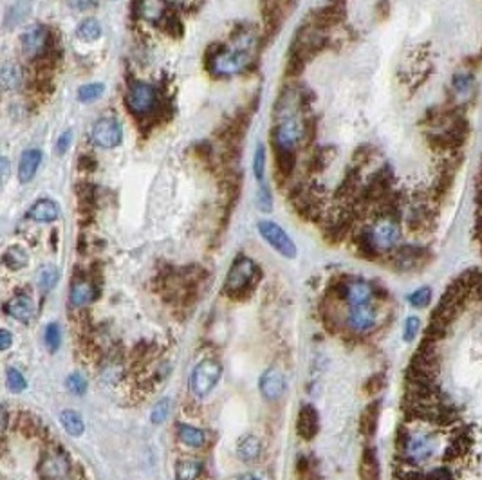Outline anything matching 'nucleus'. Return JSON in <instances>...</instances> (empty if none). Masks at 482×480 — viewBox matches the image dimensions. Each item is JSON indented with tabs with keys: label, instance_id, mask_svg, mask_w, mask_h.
<instances>
[{
	"label": "nucleus",
	"instance_id": "obj_1",
	"mask_svg": "<svg viewBox=\"0 0 482 480\" xmlns=\"http://www.w3.org/2000/svg\"><path fill=\"white\" fill-rule=\"evenodd\" d=\"M403 231L398 218L391 213H383L358 238V246L365 257H378L379 253H391L399 247Z\"/></svg>",
	"mask_w": 482,
	"mask_h": 480
},
{
	"label": "nucleus",
	"instance_id": "obj_2",
	"mask_svg": "<svg viewBox=\"0 0 482 480\" xmlns=\"http://www.w3.org/2000/svg\"><path fill=\"white\" fill-rule=\"evenodd\" d=\"M441 441L437 433L425 432V430H412L407 432L403 428L398 437V452L403 457V462L408 466L428 464L432 459L439 455Z\"/></svg>",
	"mask_w": 482,
	"mask_h": 480
},
{
	"label": "nucleus",
	"instance_id": "obj_3",
	"mask_svg": "<svg viewBox=\"0 0 482 480\" xmlns=\"http://www.w3.org/2000/svg\"><path fill=\"white\" fill-rule=\"evenodd\" d=\"M253 62L252 51L246 48H224L219 45L213 52L208 55V69L213 76L228 78V76H237L246 71Z\"/></svg>",
	"mask_w": 482,
	"mask_h": 480
},
{
	"label": "nucleus",
	"instance_id": "obj_4",
	"mask_svg": "<svg viewBox=\"0 0 482 480\" xmlns=\"http://www.w3.org/2000/svg\"><path fill=\"white\" fill-rule=\"evenodd\" d=\"M159 104V96H157V89L147 82H136L128 87L127 96H125V105H127L128 112L134 114L136 118H147V116L154 114Z\"/></svg>",
	"mask_w": 482,
	"mask_h": 480
},
{
	"label": "nucleus",
	"instance_id": "obj_5",
	"mask_svg": "<svg viewBox=\"0 0 482 480\" xmlns=\"http://www.w3.org/2000/svg\"><path fill=\"white\" fill-rule=\"evenodd\" d=\"M91 141L98 148L111 150L120 147L123 141V127L116 116H101L94 121L91 128Z\"/></svg>",
	"mask_w": 482,
	"mask_h": 480
},
{
	"label": "nucleus",
	"instance_id": "obj_6",
	"mask_svg": "<svg viewBox=\"0 0 482 480\" xmlns=\"http://www.w3.org/2000/svg\"><path fill=\"white\" fill-rule=\"evenodd\" d=\"M257 274V266L252 258L237 257L235 262L231 264L230 271L226 274V282H224V291L228 294H240L246 293V289L253 284Z\"/></svg>",
	"mask_w": 482,
	"mask_h": 480
},
{
	"label": "nucleus",
	"instance_id": "obj_7",
	"mask_svg": "<svg viewBox=\"0 0 482 480\" xmlns=\"http://www.w3.org/2000/svg\"><path fill=\"white\" fill-rule=\"evenodd\" d=\"M220 376H223V367L215 359H203L201 363H197L194 372L190 377L191 392L196 394L197 397H204L215 389V385L219 383Z\"/></svg>",
	"mask_w": 482,
	"mask_h": 480
},
{
	"label": "nucleus",
	"instance_id": "obj_8",
	"mask_svg": "<svg viewBox=\"0 0 482 480\" xmlns=\"http://www.w3.org/2000/svg\"><path fill=\"white\" fill-rule=\"evenodd\" d=\"M51 33L45 26L33 24L22 33L21 36V49L24 56L36 60L44 58L49 51H51Z\"/></svg>",
	"mask_w": 482,
	"mask_h": 480
},
{
	"label": "nucleus",
	"instance_id": "obj_9",
	"mask_svg": "<svg viewBox=\"0 0 482 480\" xmlns=\"http://www.w3.org/2000/svg\"><path fill=\"white\" fill-rule=\"evenodd\" d=\"M257 230H259L260 237L266 240L276 253H280L286 258H295L296 257V244L293 242V238L286 233L280 224L273 223V221H260L257 224Z\"/></svg>",
	"mask_w": 482,
	"mask_h": 480
},
{
	"label": "nucleus",
	"instance_id": "obj_10",
	"mask_svg": "<svg viewBox=\"0 0 482 480\" xmlns=\"http://www.w3.org/2000/svg\"><path fill=\"white\" fill-rule=\"evenodd\" d=\"M273 141H275V148L296 150V147L303 141V121H300L298 116L276 121Z\"/></svg>",
	"mask_w": 482,
	"mask_h": 480
},
{
	"label": "nucleus",
	"instance_id": "obj_11",
	"mask_svg": "<svg viewBox=\"0 0 482 480\" xmlns=\"http://www.w3.org/2000/svg\"><path fill=\"white\" fill-rule=\"evenodd\" d=\"M376 287L367 280L362 278H352V280H345L338 286V296H342L351 307L365 306V303H372V298L376 296Z\"/></svg>",
	"mask_w": 482,
	"mask_h": 480
},
{
	"label": "nucleus",
	"instance_id": "obj_12",
	"mask_svg": "<svg viewBox=\"0 0 482 480\" xmlns=\"http://www.w3.org/2000/svg\"><path fill=\"white\" fill-rule=\"evenodd\" d=\"M376 323H378V309L372 303L351 307L347 316V325L356 334L369 333L374 329Z\"/></svg>",
	"mask_w": 482,
	"mask_h": 480
},
{
	"label": "nucleus",
	"instance_id": "obj_13",
	"mask_svg": "<svg viewBox=\"0 0 482 480\" xmlns=\"http://www.w3.org/2000/svg\"><path fill=\"white\" fill-rule=\"evenodd\" d=\"M428 251L417 246H399L392 251V264L399 271H415L425 264Z\"/></svg>",
	"mask_w": 482,
	"mask_h": 480
},
{
	"label": "nucleus",
	"instance_id": "obj_14",
	"mask_svg": "<svg viewBox=\"0 0 482 480\" xmlns=\"http://www.w3.org/2000/svg\"><path fill=\"white\" fill-rule=\"evenodd\" d=\"M71 471V462L60 450L49 452L40 464V473L45 480H64Z\"/></svg>",
	"mask_w": 482,
	"mask_h": 480
},
{
	"label": "nucleus",
	"instance_id": "obj_15",
	"mask_svg": "<svg viewBox=\"0 0 482 480\" xmlns=\"http://www.w3.org/2000/svg\"><path fill=\"white\" fill-rule=\"evenodd\" d=\"M296 432L306 441L315 439L316 433L320 432V415L313 405H303L300 408L298 419H296Z\"/></svg>",
	"mask_w": 482,
	"mask_h": 480
},
{
	"label": "nucleus",
	"instance_id": "obj_16",
	"mask_svg": "<svg viewBox=\"0 0 482 480\" xmlns=\"http://www.w3.org/2000/svg\"><path fill=\"white\" fill-rule=\"evenodd\" d=\"M259 386L266 399L275 401V399H280L284 396V392H286V379H284L282 372L279 369H269L262 374Z\"/></svg>",
	"mask_w": 482,
	"mask_h": 480
},
{
	"label": "nucleus",
	"instance_id": "obj_17",
	"mask_svg": "<svg viewBox=\"0 0 482 480\" xmlns=\"http://www.w3.org/2000/svg\"><path fill=\"white\" fill-rule=\"evenodd\" d=\"M42 150H38V148H28V150L22 152L21 155V161H18V181H21L22 184L26 183H31L33 179H35L36 172H38V168H40L42 164Z\"/></svg>",
	"mask_w": 482,
	"mask_h": 480
},
{
	"label": "nucleus",
	"instance_id": "obj_18",
	"mask_svg": "<svg viewBox=\"0 0 482 480\" xmlns=\"http://www.w3.org/2000/svg\"><path fill=\"white\" fill-rule=\"evenodd\" d=\"M28 218L35 223L47 224L55 223L60 218V206L52 201V199H38L28 211Z\"/></svg>",
	"mask_w": 482,
	"mask_h": 480
},
{
	"label": "nucleus",
	"instance_id": "obj_19",
	"mask_svg": "<svg viewBox=\"0 0 482 480\" xmlns=\"http://www.w3.org/2000/svg\"><path fill=\"white\" fill-rule=\"evenodd\" d=\"M6 313L22 323H29L35 318V303L28 294H15L6 303Z\"/></svg>",
	"mask_w": 482,
	"mask_h": 480
},
{
	"label": "nucleus",
	"instance_id": "obj_20",
	"mask_svg": "<svg viewBox=\"0 0 482 480\" xmlns=\"http://www.w3.org/2000/svg\"><path fill=\"white\" fill-rule=\"evenodd\" d=\"M475 89H477V82L470 71L455 72L452 76V92L457 101H470L475 94Z\"/></svg>",
	"mask_w": 482,
	"mask_h": 480
},
{
	"label": "nucleus",
	"instance_id": "obj_21",
	"mask_svg": "<svg viewBox=\"0 0 482 480\" xmlns=\"http://www.w3.org/2000/svg\"><path fill=\"white\" fill-rule=\"evenodd\" d=\"M359 476L362 480H379L381 471H379V459L374 448H365L359 462Z\"/></svg>",
	"mask_w": 482,
	"mask_h": 480
},
{
	"label": "nucleus",
	"instance_id": "obj_22",
	"mask_svg": "<svg viewBox=\"0 0 482 480\" xmlns=\"http://www.w3.org/2000/svg\"><path fill=\"white\" fill-rule=\"evenodd\" d=\"M0 79H2V87L6 91H16L24 82V72H22L21 65L15 62H6L0 71Z\"/></svg>",
	"mask_w": 482,
	"mask_h": 480
},
{
	"label": "nucleus",
	"instance_id": "obj_23",
	"mask_svg": "<svg viewBox=\"0 0 482 480\" xmlns=\"http://www.w3.org/2000/svg\"><path fill=\"white\" fill-rule=\"evenodd\" d=\"M96 298V289L87 280H78L71 287V303L74 307H85Z\"/></svg>",
	"mask_w": 482,
	"mask_h": 480
},
{
	"label": "nucleus",
	"instance_id": "obj_24",
	"mask_svg": "<svg viewBox=\"0 0 482 480\" xmlns=\"http://www.w3.org/2000/svg\"><path fill=\"white\" fill-rule=\"evenodd\" d=\"M379 421V401L371 403L359 417V432L365 437H374Z\"/></svg>",
	"mask_w": 482,
	"mask_h": 480
},
{
	"label": "nucleus",
	"instance_id": "obj_25",
	"mask_svg": "<svg viewBox=\"0 0 482 480\" xmlns=\"http://www.w3.org/2000/svg\"><path fill=\"white\" fill-rule=\"evenodd\" d=\"M140 15L150 22L167 18V0H141Z\"/></svg>",
	"mask_w": 482,
	"mask_h": 480
},
{
	"label": "nucleus",
	"instance_id": "obj_26",
	"mask_svg": "<svg viewBox=\"0 0 482 480\" xmlns=\"http://www.w3.org/2000/svg\"><path fill=\"white\" fill-rule=\"evenodd\" d=\"M177 437L183 445L190 446V448H201V446L206 445V433L190 425L177 426Z\"/></svg>",
	"mask_w": 482,
	"mask_h": 480
},
{
	"label": "nucleus",
	"instance_id": "obj_27",
	"mask_svg": "<svg viewBox=\"0 0 482 480\" xmlns=\"http://www.w3.org/2000/svg\"><path fill=\"white\" fill-rule=\"evenodd\" d=\"M275 167L280 177L289 179V175L296 168L295 150H284V148H275Z\"/></svg>",
	"mask_w": 482,
	"mask_h": 480
},
{
	"label": "nucleus",
	"instance_id": "obj_28",
	"mask_svg": "<svg viewBox=\"0 0 482 480\" xmlns=\"http://www.w3.org/2000/svg\"><path fill=\"white\" fill-rule=\"evenodd\" d=\"M260 450H262V445H260L259 439L255 435H247L240 439L239 446H237V455H239L240 461L252 462L260 455Z\"/></svg>",
	"mask_w": 482,
	"mask_h": 480
},
{
	"label": "nucleus",
	"instance_id": "obj_29",
	"mask_svg": "<svg viewBox=\"0 0 482 480\" xmlns=\"http://www.w3.org/2000/svg\"><path fill=\"white\" fill-rule=\"evenodd\" d=\"M58 278H60L58 269L52 264H45V266H42L40 269L36 271V286H38L42 293H47L56 286Z\"/></svg>",
	"mask_w": 482,
	"mask_h": 480
},
{
	"label": "nucleus",
	"instance_id": "obj_30",
	"mask_svg": "<svg viewBox=\"0 0 482 480\" xmlns=\"http://www.w3.org/2000/svg\"><path fill=\"white\" fill-rule=\"evenodd\" d=\"M101 33H103L101 31V24L96 18H92V16L82 20L78 28H76V36L84 40V42H96V40H100Z\"/></svg>",
	"mask_w": 482,
	"mask_h": 480
},
{
	"label": "nucleus",
	"instance_id": "obj_31",
	"mask_svg": "<svg viewBox=\"0 0 482 480\" xmlns=\"http://www.w3.org/2000/svg\"><path fill=\"white\" fill-rule=\"evenodd\" d=\"M2 260H4V266L8 267V269L18 271V269H22V267L28 266L29 257H28V253H26V250H22L21 246H11L6 250Z\"/></svg>",
	"mask_w": 482,
	"mask_h": 480
},
{
	"label": "nucleus",
	"instance_id": "obj_32",
	"mask_svg": "<svg viewBox=\"0 0 482 480\" xmlns=\"http://www.w3.org/2000/svg\"><path fill=\"white\" fill-rule=\"evenodd\" d=\"M60 423L65 432L72 437H80L85 430L84 419L80 417V413L72 412V410H65V412L60 413Z\"/></svg>",
	"mask_w": 482,
	"mask_h": 480
},
{
	"label": "nucleus",
	"instance_id": "obj_33",
	"mask_svg": "<svg viewBox=\"0 0 482 480\" xmlns=\"http://www.w3.org/2000/svg\"><path fill=\"white\" fill-rule=\"evenodd\" d=\"M203 471V464L194 459H183L176 466V480H196Z\"/></svg>",
	"mask_w": 482,
	"mask_h": 480
},
{
	"label": "nucleus",
	"instance_id": "obj_34",
	"mask_svg": "<svg viewBox=\"0 0 482 480\" xmlns=\"http://www.w3.org/2000/svg\"><path fill=\"white\" fill-rule=\"evenodd\" d=\"M105 92V84L101 82H92V84H85L78 89V101L82 104H92L98 98H101Z\"/></svg>",
	"mask_w": 482,
	"mask_h": 480
},
{
	"label": "nucleus",
	"instance_id": "obj_35",
	"mask_svg": "<svg viewBox=\"0 0 482 480\" xmlns=\"http://www.w3.org/2000/svg\"><path fill=\"white\" fill-rule=\"evenodd\" d=\"M253 174L255 179L260 183H264V177H266V147L262 143L257 145L255 155H253Z\"/></svg>",
	"mask_w": 482,
	"mask_h": 480
},
{
	"label": "nucleus",
	"instance_id": "obj_36",
	"mask_svg": "<svg viewBox=\"0 0 482 480\" xmlns=\"http://www.w3.org/2000/svg\"><path fill=\"white\" fill-rule=\"evenodd\" d=\"M44 342H45V345H47V349L51 350V352H56V350L60 349L62 329H60V325H58V323H49V325L45 327Z\"/></svg>",
	"mask_w": 482,
	"mask_h": 480
},
{
	"label": "nucleus",
	"instance_id": "obj_37",
	"mask_svg": "<svg viewBox=\"0 0 482 480\" xmlns=\"http://www.w3.org/2000/svg\"><path fill=\"white\" fill-rule=\"evenodd\" d=\"M407 300L412 307H417V309L428 307L432 303V289L430 287H419L414 293L408 294Z\"/></svg>",
	"mask_w": 482,
	"mask_h": 480
},
{
	"label": "nucleus",
	"instance_id": "obj_38",
	"mask_svg": "<svg viewBox=\"0 0 482 480\" xmlns=\"http://www.w3.org/2000/svg\"><path fill=\"white\" fill-rule=\"evenodd\" d=\"M170 412H172V399L163 397V399H159V403L154 406V410H152V415H150L152 423H154V425H163V423L168 419V415H170Z\"/></svg>",
	"mask_w": 482,
	"mask_h": 480
},
{
	"label": "nucleus",
	"instance_id": "obj_39",
	"mask_svg": "<svg viewBox=\"0 0 482 480\" xmlns=\"http://www.w3.org/2000/svg\"><path fill=\"white\" fill-rule=\"evenodd\" d=\"M6 383H8V389L15 394H21L28 389V383H26L24 376H22L21 370H16V369H8V374H6Z\"/></svg>",
	"mask_w": 482,
	"mask_h": 480
},
{
	"label": "nucleus",
	"instance_id": "obj_40",
	"mask_svg": "<svg viewBox=\"0 0 482 480\" xmlns=\"http://www.w3.org/2000/svg\"><path fill=\"white\" fill-rule=\"evenodd\" d=\"M257 204H259V208L262 211H271L273 208V195H271V190H269V186H267V183L264 181V183L259 184V191H257Z\"/></svg>",
	"mask_w": 482,
	"mask_h": 480
},
{
	"label": "nucleus",
	"instance_id": "obj_41",
	"mask_svg": "<svg viewBox=\"0 0 482 480\" xmlns=\"http://www.w3.org/2000/svg\"><path fill=\"white\" fill-rule=\"evenodd\" d=\"M65 385H67L69 392H72L74 396H84L85 390H87V379H85L82 374L74 372L67 377V383H65Z\"/></svg>",
	"mask_w": 482,
	"mask_h": 480
},
{
	"label": "nucleus",
	"instance_id": "obj_42",
	"mask_svg": "<svg viewBox=\"0 0 482 480\" xmlns=\"http://www.w3.org/2000/svg\"><path fill=\"white\" fill-rule=\"evenodd\" d=\"M419 329H421V320H419L417 316L407 318L405 327H403V337H405V342H412V340L417 336Z\"/></svg>",
	"mask_w": 482,
	"mask_h": 480
},
{
	"label": "nucleus",
	"instance_id": "obj_43",
	"mask_svg": "<svg viewBox=\"0 0 482 480\" xmlns=\"http://www.w3.org/2000/svg\"><path fill=\"white\" fill-rule=\"evenodd\" d=\"M72 143V130H65L64 134L58 138V141H56V152H58V155H64L65 152L69 150V147H71Z\"/></svg>",
	"mask_w": 482,
	"mask_h": 480
},
{
	"label": "nucleus",
	"instance_id": "obj_44",
	"mask_svg": "<svg viewBox=\"0 0 482 480\" xmlns=\"http://www.w3.org/2000/svg\"><path fill=\"white\" fill-rule=\"evenodd\" d=\"M78 168L82 172H94L98 168V161H96L94 155L84 154L80 155V161H78Z\"/></svg>",
	"mask_w": 482,
	"mask_h": 480
},
{
	"label": "nucleus",
	"instance_id": "obj_45",
	"mask_svg": "<svg viewBox=\"0 0 482 480\" xmlns=\"http://www.w3.org/2000/svg\"><path fill=\"white\" fill-rule=\"evenodd\" d=\"M67 4L76 11H87L96 4V0H67Z\"/></svg>",
	"mask_w": 482,
	"mask_h": 480
},
{
	"label": "nucleus",
	"instance_id": "obj_46",
	"mask_svg": "<svg viewBox=\"0 0 482 480\" xmlns=\"http://www.w3.org/2000/svg\"><path fill=\"white\" fill-rule=\"evenodd\" d=\"M11 333H9L8 329H2L0 330V350H8L9 347H11Z\"/></svg>",
	"mask_w": 482,
	"mask_h": 480
},
{
	"label": "nucleus",
	"instance_id": "obj_47",
	"mask_svg": "<svg viewBox=\"0 0 482 480\" xmlns=\"http://www.w3.org/2000/svg\"><path fill=\"white\" fill-rule=\"evenodd\" d=\"M381 386H383V376L371 377V379H369V383H367V390L371 394L379 392V390H381Z\"/></svg>",
	"mask_w": 482,
	"mask_h": 480
},
{
	"label": "nucleus",
	"instance_id": "obj_48",
	"mask_svg": "<svg viewBox=\"0 0 482 480\" xmlns=\"http://www.w3.org/2000/svg\"><path fill=\"white\" fill-rule=\"evenodd\" d=\"M0 167H2V181H8L9 177V161L8 157H2V161H0Z\"/></svg>",
	"mask_w": 482,
	"mask_h": 480
},
{
	"label": "nucleus",
	"instance_id": "obj_49",
	"mask_svg": "<svg viewBox=\"0 0 482 480\" xmlns=\"http://www.w3.org/2000/svg\"><path fill=\"white\" fill-rule=\"evenodd\" d=\"M239 480H259V479H257L255 475H250V473H246V475H242V476H240Z\"/></svg>",
	"mask_w": 482,
	"mask_h": 480
}]
</instances>
